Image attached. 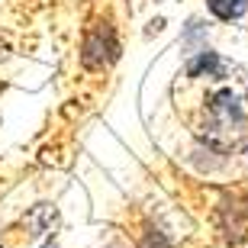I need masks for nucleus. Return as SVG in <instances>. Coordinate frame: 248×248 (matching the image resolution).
<instances>
[{
  "instance_id": "nucleus-1",
  "label": "nucleus",
  "mask_w": 248,
  "mask_h": 248,
  "mask_svg": "<svg viewBox=\"0 0 248 248\" xmlns=\"http://www.w3.org/2000/svg\"><path fill=\"white\" fill-rule=\"evenodd\" d=\"M113 58H116V39H113L110 29H97V32H91V36L84 39V52H81L84 68L97 71L107 62H113Z\"/></svg>"
},
{
  "instance_id": "nucleus-2",
  "label": "nucleus",
  "mask_w": 248,
  "mask_h": 248,
  "mask_svg": "<svg viewBox=\"0 0 248 248\" xmlns=\"http://www.w3.org/2000/svg\"><path fill=\"white\" fill-rule=\"evenodd\" d=\"M210 113H213V123L219 129H239L245 123V113H242L239 100H235V93L232 91H219L213 97L210 103Z\"/></svg>"
},
{
  "instance_id": "nucleus-3",
  "label": "nucleus",
  "mask_w": 248,
  "mask_h": 248,
  "mask_svg": "<svg viewBox=\"0 0 248 248\" xmlns=\"http://www.w3.org/2000/svg\"><path fill=\"white\" fill-rule=\"evenodd\" d=\"M193 55H197V58L187 64V74H190V78H203V74H210V78H219L222 62H219V55H216V52L203 48V52H193Z\"/></svg>"
},
{
  "instance_id": "nucleus-4",
  "label": "nucleus",
  "mask_w": 248,
  "mask_h": 248,
  "mask_svg": "<svg viewBox=\"0 0 248 248\" xmlns=\"http://www.w3.org/2000/svg\"><path fill=\"white\" fill-rule=\"evenodd\" d=\"M206 7H210V13H213L216 19H222V23H229V19H239V16H245L248 0H206Z\"/></svg>"
},
{
  "instance_id": "nucleus-5",
  "label": "nucleus",
  "mask_w": 248,
  "mask_h": 248,
  "mask_svg": "<svg viewBox=\"0 0 248 248\" xmlns=\"http://www.w3.org/2000/svg\"><path fill=\"white\" fill-rule=\"evenodd\" d=\"M142 248H171V242H168L161 232H148L145 242H142Z\"/></svg>"
}]
</instances>
